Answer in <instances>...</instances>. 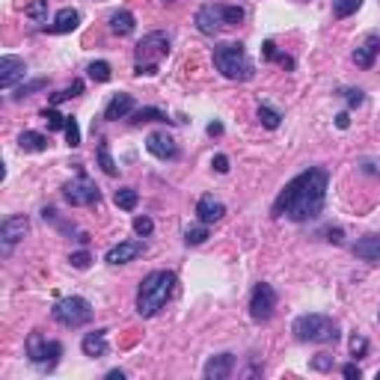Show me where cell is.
<instances>
[{"label": "cell", "instance_id": "1", "mask_svg": "<svg viewBox=\"0 0 380 380\" xmlns=\"http://www.w3.org/2000/svg\"><path fill=\"white\" fill-rule=\"evenodd\" d=\"M327 187H330L327 170H321V167L303 170L280 190V196L273 202V217H285L291 223L315 220L324 211Z\"/></svg>", "mask_w": 380, "mask_h": 380}, {"label": "cell", "instance_id": "2", "mask_svg": "<svg viewBox=\"0 0 380 380\" xmlns=\"http://www.w3.org/2000/svg\"><path fill=\"white\" fill-rule=\"evenodd\" d=\"M175 291V273L172 271H151L149 276H143L140 288H137V315L140 318H151L158 315L167 300Z\"/></svg>", "mask_w": 380, "mask_h": 380}, {"label": "cell", "instance_id": "3", "mask_svg": "<svg viewBox=\"0 0 380 380\" xmlns=\"http://www.w3.org/2000/svg\"><path fill=\"white\" fill-rule=\"evenodd\" d=\"M170 57V39L167 33H146L140 45H137V57H134V74L137 78H143V74H158V66L161 60Z\"/></svg>", "mask_w": 380, "mask_h": 380}, {"label": "cell", "instance_id": "4", "mask_svg": "<svg viewBox=\"0 0 380 380\" xmlns=\"http://www.w3.org/2000/svg\"><path fill=\"white\" fill-rule=\"evenodd\" d=\"M214 66L223 78L229 81H250L252 78V62L240 42H223L214 48Z\"/></svg>", "mask_w": 380, "mask_h": 380}, {"label": "cell", "instance_id": "5", "mask_svg": "<svg viewBox=\"0 0 380 380\" xmlns=\"http://www.w3.org/2000/svg\"><path fill=\"white\" fill-rule=\"evenodd\" d=\"M291 333L297 336V341H312V345H336L339 341V324L333 318H327V315H300L291 324Z\"/></svg>", "mask_w": 380, "mask_h": 380}, {"label": "cell", "instance_id": "6", "mask_svg": "<svg viewBox=\"0 0 380 380\" xmlns=\"http://www.w3.org/2000/svg\"><path fill=\"white\" fill-rule=\"evenodd\" d=\"M244 21V9L240 6H226V4H205L196 12V30L202 36H214L223 27H235Z\"/></svg>", "mask_w": 380, "mask_h": 380}, {"label": "cell", "instance_id": "7", "mask_svg": "<svg viewBox=\"0 0 380 380\" xmlns=\"http://www.w3.org/2000/svg\"><path fill=\"white\" fill-rule=\"evenodd\" d=\"M50 315H54V321L60 327H66V330H78V327L93 321V303L86 297H62V300L54 303Z\"/></svg>", "mask_w": 380, "mask_h": 380}, {"label": "cell", "instance_id": "8", "mask_svg": "<svg viewBox=\"0 0 380 380\" xmlns=\"http://www.w3.org/2000/svg\"><path fill=\"white\" fill-rule=\"evenodd\" d=\"M60 357H62V345H60V341H48L42 333H30L27 336V360L39 372H54Z\"/></svg>", "mask_w": 380, "mask_h": 380}, {"label": "cell", "instance_id": "9", "mask_svg": "<svg viewBox=\"0 0 380 380\" xmlns=\"http://www.w3.org/2000/svg\"><path fill=\"white\" fill-rule=\"evenodd\" d=\"M62 199L69 202V205H98V199H101V190L95 187V182L86 175L83 170H78V175L69 182V184H62Z\"/></svg>", "mask_w": 380, "mask_h": 380}, {"label": "cell", "instance_id": "10", "mask_svg": "<svg viewBox=\"0 0 380 380\" xmlns=\"http://www.w3.org/2000/svg\"><path fill=\"white\" fill-rule=\"evenodd\" d=\"M273 309H276V291L273 285L268 283H259L256 288H252L250 294V318L256 324H264L273 318Z\"/></svg>", "mask_w": 380, "mask_h": 380}, {"label": "cell", "instance_id": "11", "mask_svg": "<svg viewBox=\"0 0 380 380\" xmlns=\"http://www.w3.org/2000/svg\"><path fill=\"white\" fill-rule=\"evenodd\" d=\"M27 78V62L21 57H0V90H15Z\"/></svg>", "mask_w": 380, "mask_h": 380}, {"label": "cell", "instance_id": "12", "mask_svg": "<svg viewBox=\"0 0 380 380\" xmlns=\"http://www.w3.org/2000/svg\"><path fill=\"white\" fill-rule=\"evenodd\" d=\"M146 149H149V155H155L158 161H179V143L172 140V137L167 131H151L146 137Z\"/></svg>", "mask_w": 380, "mask_h": 380}, {"label": "cell", "instance_id": "13", "mask_svg": "<svg viewBox=\"0 0 380 380\" xmlns=\"http://www.w3.org/2000/svg\"><path fill=\"white\" fill-rule=\"evenodd\" d=\"M27 229H30V223H27L24 214H15V217H6L4 220V226H0V244H4V256H9L12 247H15L18 240L27 235Z\"/></svg>", "mask_w": 380, "mask_h": 380}, {"label": "cell", "instance_id": "14", "mask_svg": "<svg viewBox=\"0 0 380 380\" xmlns=\"http://www.w3.org/2000/svg\"><path fill=\"white\" fill-rule=\"evenodd\" d=\"M143 252H146V240H122V244H116V247L107 250L104 262L116 268V264H128V262H134V259H140Z\"/></svg>", "mask_w": 380, "mask_h": 380}, {"label": "cell", "instance_id": "15", "mask_svg": "<svg viewBox=\"0 0 380 380\" xmlns=\"http://www.w3.org/2000/svg\"><path fill=\"white\" fill-rule=\"evenodd\" d=\"M235 369V353H217V357H211L205 362V369H202V374H205V380H226L232 374Z\"/></svg>", "mask_w": 380, "mask_h": 380}, {"label": "cell", "instance_id": "16", "mask_svg": "<svg viewBox=\"0 0 380 380\" xmlns=\"http://www.w3.org/2000/svg\"><path fill=\"white\" fill-rule=\"evenodd\" d=\"M131 113H134V95H128V93H116V95L107 101L104 119H107V122H119V119H128Z\"/></svg>", "mask_w": 380, "mask_h": 380}, {"label": "cell", "instance_id": "17", "mask_svg": "<svg viewBox=\"0 0 380 380\" xmlns=\"http://www.w3.org/2000/svg\"><path fill=\"white\" fill-rule=\"evenodd\" d=\"M223 214H226V205L220 199H214L211 194H205L199 202H196V217H199V223H217V220H223Z\"/></svg>", "mask_w": 380, "mask_h": 380}, {"label": "cell", "instance_id": "18", "mask_svg": "<svg viewBox=\"0 0 380 380\" xmlns=\"http://www.w3.org/2000/svg\"><path fill=\"white\" fill-rule=\"evenodd\" d=\"M377 50H380V36H377V33H369V36L362 39V45H357V50H353V62H357L360 69H372Z\"/></svg>", "mask_w": 380, "mask_h": 380}, {"label": "cell", "instance_id": "19", "mask_svg": "<svg viewBox=\"0 0 380 380\" xmlns=\"http://www.w3.org/2000/svg\"><path fill=\"white\" fill-rule=\"evenodd\" d=\"M81 351L86 353V357H93V360H98V357H107V330H93V333H86L83 336V341H81Z\"/></svg>", "mask_w": 380, "mask_h": 380}, {"label": "cell", "instance_id": "20", "mask_svg": "<svg viewBox=\"0 0 380 380\" xmlns=\"http://www.w3.org/2000/svg\"><path fill=\"white\" fill-rule=\"evenodd\" d=\"M353 256L369 262V264H377L380 262V235H365L353 244Z\"/></svg>", "mask_w": 380, "mask_h": 380}, {"label": "cell", "instance_id": "21", "mask_svg": "<svg viewBox=\"0 0 380 380\" xmlns=\"http://www.w3.org/2000/svg\"><path fill=\"white\" fill-rule=\"evenodd\" d=\"M81 27V12L78 9H60L57 12V18L54 24H50V33H72V30H78Z\"/></svg>", "mask_w": 380, "mask_h": 380}, {"label": "cell", "instance_id": "22", "mask_svg": "<svg viewBox=\"0 0 380 380\" xmlns=\"http://www.w3.org/2000/svg\"><path fill=\"white\" fill-rule=\"evenodd\" d=\"M107 24H110V33H113V36H131L134 27H137V21H134V15H131L128 9H116V12L110 15Z\"/></svg>", "mask_w": 380, "mask_h": 380}, {"label": "cell", "instance_id": "23", "mask_svg": "<svg viewBox=\"0 0 380 380\" xmlns=\"http://www.w3.org/2000/svg\"><path fill=\"white\" fill-rule=\"evenodd\" d=\"M18 146H21V151H45L50 143H48V137L39 134V131H24L18 137Z\"/></svg>", "mask_w": 380, "mask_h": 380}, {"label": "cell", "instance_id": "24", "mask_svg": "<svg viewBox=\"0 0 380 380\" xmlns=\"http://www.w3.org/2000/svg\"><path fill=\"white\" fill-rule=\"evenodd\" d=\"M259 122L268 131H276V128H280V122H283V113L276 110V107H271L268 101H262V104H259Z\"/></svg>", "mask_w": 380, "mask_h": 380}, {"label": "cell", "instance_id": "25", "mask_svg": "<svg viewBox=\"0 0 380 380\" xmlns=\"http://www.w3.org/2000/svg\"><path fill=\"white\" fill-rule=\"evenodd\" d=\"M131 122L134 125H143V122H172V119L163 110H158V107H140V110L131 113Z\"/></svg>", "mask_w": 380, "mask_h": 380}, {"label": "cell", "instance_id": "26", "mask_svg": "<svg viewBox=\"0 0 380 380\" xmlns=\"http://www.w3.org/2000/svg\"><path fill=\"white\" fill-rule=\"evenodd\" d=\"M113 202H116L122 211H134V208H137V202H140V194H137L134 187H122V190H116Z\"/></svg>", "mask_w": 380, "mask_h": 380}, {"label": "cell", "instance_id": "27", "mask_svg": "<svg viewBox=\"0 0 380 380\" xmlns=\"http://www.w3.org/2000/svg\"><path fill=\"white\" fill-rule=\"evenodd\" d=\"M208 240V223H199V226H187L184 229V244L187 247H199Z\"/></svg>", "mask_w": 380, "mask_h": 380}, {"label": "cell", "instance_id": "28", "mask_svg": "<svg viewBox=\"0 0 380 380\" xmlns=\"http://www.w3.org/2000/svg\"><path fill=\"white\" fill-rule=\"evenodd\" d=\"M262 50H264V60H271V62H280L283 69H294V60H291L288 54H283V50H276V45L268 39L262 45Z\"/></svg>", "mask_w": 380, "mask_h": 380}, {"label": "cell", "instance_id": "29", "mask_svg": "<svg viewBox=\"0 0 380 380\" xmlns=\"http://www.w3.org/2000/svg\"><path fill=\"white\" fill-rule=\"evenodd\" d=\"M98 167L104 170L107 175H119V167H116V161H113L107 143H98Z\"/></svg>", "mask_w": 380, "mask_h": 380}, {"label": "cell", "instance_id": "30", "mask_svg": "<svg viewBox=\"0 0 380 380\" xmlns=\"http://www.w3.org/2000/svg\"><path fill=\"white\" fill-rule=\"evenodd\" d=\"M86 74L95 81V83H107L110 81V62H104V60H95V62H90V69H86Z\"/></svg>", "mask_w": 380, "mask_h": 380}, {"label": "cell", "instance_id": "31", "mask_svg": "<svg viewBox=\"0 0 380 380\" xmlns=\"http://www.w3.org/2000/svg\"><path fill=\"white\" fill-rule=\"evenodd\" d=\"M48 86V78H36V81H30V83H21V86H15V101H24L27 95H33V93H39V90H45Z\"/></svg>", "mask_w": 380, "mask_h": 380}, {"label": "cell", "instance_id": "32", "mask_svg": "<svg viewBox=\"0 0 380 380\" xmlns=\"http://www.w3.org/2000/svg\"><path fill=\"white\" fill-rule=\"evenodd\" d=\"M362 6V0H333V15L336 18H348V15H353Z\"/></svg>", "mask_w": 380, "mask_h": 380}, {"label": "cell", "instance_id": "33", "mask_svg": "<svg viewBox=\"0 0 380 380\" xmlns=\"http://www.w3.org/2000/svg\"><path fill=\"white\" fill-rule=\"evenodd\" d=\"M42 119L48 122V128L50 131H66V116H60V113H57V107H45L42 110Z\"/></svg>", "mask_w": 380, "mask_h": 380}, {"label": "cell", "instance_id": "34", "mask_svg": "<svg viewBox=\"0 0 380 380\" xmlns=\"http://www.w3.org/2000/svg\"><path fill=\"white\" fill-rule=\"evenodd\" d=\"M24 15L33 18V21H45L48 18V0H33V4L24 9Z\"/></svg>", "mask_w": 380, "mask_h": 380}, {"label": "cell", "instance_id": "35", "mask_svg": "<svg viewBox=\"0 0 380 380\" xmlns=\"http://www.w3.org/2000/svg\"><path fill=\"white\" fill-rule=\"evenodd\" d=\"M83 93V83L81 81H74L69 90H62V93H57V95H50V107H57L60 101H69V98H74V95H81Z\"/></svg>", "mask_w": 380, "mask_h": 380}, {"label": "cell", "instance_id": "36", "mask_svg": "<svg viewBox=\"0 0 380 380\" xmlns=\"http://www.w3.org/2000/svg\"><path fill=\"white\" fill-rule=\"evenodd\" d=\"M66 140L72 149L81 146V128H78V122H74V116H66Z\"/></svg>", "mask_w": 380, "mask_h": 380}, {"label": "cell", "instance_id": "37", "mask_svg": "<svg viewBox=\"0 0 380 380\" xmlns=\"http://www.w3.org/2000/svg\"><path fill=\"white\" fill-rule=\"evenodd\" d=\"M134 232L140 238H149L155 232V223H151V217H134Z\"/></svg>", "mask_w": 380, "mask_h": 380}, {"label": "cell", "instance_id": "38", "mask_svg": "<svg viewBox=\"0 0 380 380\" xmlns=\"http://www.w3.org/2000/svg\"><path fill=\"white\" fill-rule=\"evenodd\" d=\"M72 268H78V271H86V268H90V262H93V256H90V252H86V250H81V252H72Z\"/></svg>", "mask_w": 380, "mask_h": 380}, {"label": "cell", "instance_id": "39", "mask_svg": "<svg viewBox=\"0 0 380 380\" xmlns=\"http://www.w3.org/2000/svg\"><path fill=\"white\" fill-rule=\"evenodd\" d=\"M365 351H369V341H365L362 336H353L351 339V353L353 357H365Z\"/></svg>", "mask_w": 380, "mask_h": 380}, {"label": "cell", "instance_id": "40", "mask_svg": "<svg viewBox=\"0 0 380 380\" xmlns=\"http://www.w3.org/2000/svg\"><path fill=\"white\" fill-rule=\"evenodd\" d=\"M345 95H348V107H360L362 101H365V93H362V90H345Z\"/></svg>", "mask_w": 380, "mask_h": 380}, {"label": "cell", "instance_id": "41", "mask_svg": "<svg viewBox=\"0 0 380 380\" xmlns=\"http://www.w3.org/2000/svg\"><path fill=\"white\" fill-rule=\"evenodd\" d=\"M211 167H214V170H217L220 175H226V172H229V158H226V155H214V161H211Z\"/></svg>", "mask_w": 380, "mask_h": 380}, {"label": "cell", "instance_id": "42", "mask_svg": "<svg viewBox=\"0 0 380 380\" xmlns=\"http://www.w3.org/2000/svg\"><path fill=\"white\" fill-rule=\"evenodd\" d=\"M312 369H318V372L333 369V357H324V353H321V357H315V360H312Z\"/></svg>", "mask_w": 380, "mask_h": 380}, {"label": "cell", "instance_id": "43", "mask_svg": "<svg viewBox=\"0 0 380 380\" xmlns=\"http://www.w3.org/2000/svg\"><path fill=\"white\" fill-rule=\"evenodd\" d=\"M341 374H345L348 380H360L362 369H360V365H357V362H348V365H345V369H341Z\"/></svg>", "mask_w": 380, "mask_h": 380}, {"label": "cell", "instance_id": "44", "mask_svg": "<svg viewBox=\"0 0 380 380\" xmlns=\"http://www.w3.org/2000/svg\"><path fill=\"white\" fill-rule=\"evenodd\" d=\"M205 131H208L211 137H220V134H223V125H220V122H208V128H205Z\"/></svg>", "mask_w": 380, "mask_h": 380}, {"label": "cell", "instance_id": "45", "mask_svg": "<svg viewBox=\"0 0 380 380\" xmlns=\"http://www.w3.org/2000/svg\"><path fill=\"white\" fill-rule=\"evenodd\" d=\"M336 125H339V128H341V131H345V128H348V125H351V119H348V113H339V116H336Z\"/></svg>", "mask_w": 380, "mask_h": 380}, {"label": "cell", "instance_id": "46", "mask_svg": "<svg viewBox=\"0 0 380 380\" xmlns=\"http://www.w3.org/2000/svg\"><path fill=\"white\" fill-rule=\"evenodd\" d=\"M107 380H125V372L122 369H113V372H107Z\"/></svg>", "mask_w": 380, "mask_h": 380}, {"label": "cell", "instance_id": "47", "mask_svg": "<svg viewBox=\"0 0 380 380\" xmlns=\"http://www.w3.org/2000/svg\"><path fill=\"white\" fill-rule=\"evenodd\" d=\"M330 240L333 244H341V229H330Z\"/></svg>", "mask_w": 380, "mask_h": 380}, {"label": "cell", "instance_id": "48", "mask_svg": "<svg viewBox=\"0 0 380 380\" xmlns=\"http://www.w3.org/2000/svg\"><path fill=\"white\" fill-rule=\"evenodd\" d=\"M377 380H380V372H377Z\"/></svg>", "mask_w": 380, "mask_h": 380}]
</instances>
